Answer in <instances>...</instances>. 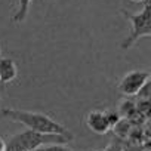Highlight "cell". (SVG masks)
Instances as JSON below:
<instances>
[{"instance_id":"6","label":"cell","mask_w":151,"mask_h":151,"mask_svg":"<svg viewBox=\"0 0 151 151\" xmlns=\"http://www.w3.org/2000/svg\"><path fill=\"white\" fill-rule=\"evenodd\" d=\"M18 77V65L12 58H0V83H12Z\"/></svg>"},{"instance_id":"4","label":"cell","mask_w":151,"mask_h":151,"mask_svg":"<svg viewBox=\"0 0 151 151\" xmlns=\"http://www.w3.org/2000/svg\"><path fill=\"white\" fill-rule=\"evenodd\" d=\"M150 71L147 70H133L126 73L117 83V91L124 96H135L141 88L150 80Z\"/></svg>"},{"instance_id":"9","label":"cell","mask_w":151,"mask_h":151,"mask_svg":"<svg viewBox=\"0 0 151 151\" xmlns=\"http://www.w3.org/2000/svg\"><path fill=\"white\" fill-rule=\"evenodd\" d=\"M36 151H74L67 147V144H46L39 147Z\"/></svg>"},{"instance_id":"5","label":"cell","mask_w":151,"mask_h":151,"mask_svg":"<svg viewBox=\"0 0 151 151\" xmlns=\"http://www.w3.org/2000/svg\"><path fill=\"white\" fill-rule=\"evenodd\" d=\"M85 123H86L88 129L92 130L96 135H105L111 129L105 111H101V110H92V111H89L86 114Z\"/></svg>"},{"instance_id":"10","label":"cell","mask_w":151,"mask_h":151,"mask_svg":"<svg viewBox=\"0 0 151 151\" xmlns=\"http://www.w3.org/2000/svg\"><path fill=\"white\" fill-rule=\"evenodd\" d=\"M5 148H6V141L0 136V151H5Z\"/></svg>"},{"instance_id":"1","label":"cell","mask_w":151,"mask_h":151,"mask_svg":"<svg viewBox=\"0 0 151 151\" xmlns=\"http://www.w3.org/2000/svg\"><path fill=\"white\" fill-rule=\"evenodd\" d=\"M2 117L21 123L24 127L40 132V133H58V135H67L73 136V133L59 122L52 119L50 116L40 113V111H28V110H18V108H2L0 110Z\"/></svg>"},{"instance_id":"2","label":"cell","mask_w":151,"mask_h":151,"mask_svg":"<svg viewBox=\"0 0 151 151\" xmlns=\"http://www.w3.org/2000/svg\"><path fill=\"white\" fill-rule=\"evenodd\" d=\"M74 136L58 135V133H40L30 129L18 132L9 138L6 142L5 151H25V150H37L46 144H68Z\"/></svg>"},{"instance_id":"3","label":"cell","mask_w":151,"mask_h":151,"mask_svg":"<svg viewBox=\"0 0 151 151\" xmlns=\"http://www.w3.org/2000/svg\"><path fill=\"white\" fill-rule=\"evenodd\" d=\"M120 12L124 17V19L130 24V34L122 42V49L127 50L138 40L151 36V2L145 0L144 8L136 14L127 12L124 9H122Z\"/></svg>"},{"instance_id":"11","label":"cell","mask_w":151,"mask_h":151,"mask_svg":"<svg viewBox=\"0 0 151 151\" xmlns=\"http://www.w3.org/2000/svg\"><path fill=\"white\" fill-rule=\"evenodd\" d=\"M130 2H132V3H144L145 0H130Z\"/></svg>"},{"instance_id":"8","label":"cell","mask_w":151,"mask_h":151,"mask_svg":"<svg viewBox=\"0 0 151 151\" xmlns=\"http://www.w3.org/2000/svg\"><path fill=\"white\" fill-rule=\"evenodd\" d=\"M135 111H136V107H135V104L132 102V101H127V99H124V101H122L120 102V107H119V114H120V117H132L133 114H135Z\"/></svg>"},{"instance_id":"12","label":"cell","mask_w":151,"mask_h":151,"mask_svg":"<svg viewBox=\"0 0 151 151\" xmlns=\"http://www.w3.org/2000/svg\"><path fill=\"white\" fill-rule=\"evenodd\" d=\"M25 151H36V150H25Z\"/></svg>"},{"instance_id":"7","label":"cell","mask_w":151,"mask_h":151,"mask_svg":"<svg viewBox=\"0 0 151 151\" xmlns=\"http://www.w3.org/2000/svg\"><path fill=\"white\" fill-rule=\"evenodd\" d=\"M17 2H18V8L12 17V21L15 24H22L28 15V9H30V5L33 0H17Z\"/></svg>"}]
</instances>
